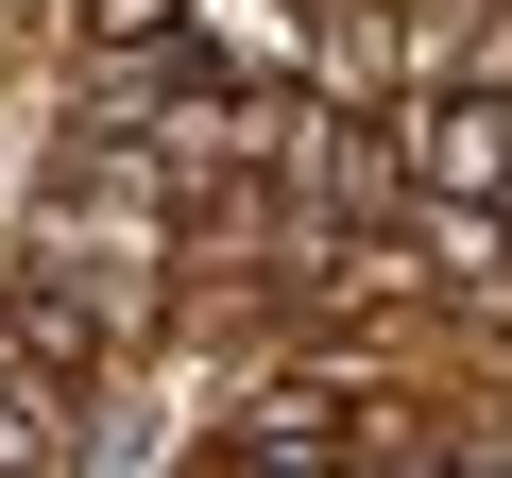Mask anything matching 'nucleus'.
<instances>
[{
	"mask_svg": "<svg viewBox=\"0 0 512 478\" xmlns=\"http://www.w3.org/2000/svg\"><path fill=\"white\" fill-rule=\"evenodd\" d=\"M410 188L427 205H512V86H410Z\"/></svg>",
	"mask_w": 512,
	"mask_h": 478,
	"instance_id": "nucleus-1",
	"label": "nucleus"
},
{
	"mask_svg": "<svg viewBox=\"0 0 512 478\" xmlns=\"http://www.w3.org/2000/svg\"><path fill=\"white\" fill-rule=\"evenodd\" d=\"M222 461H239V478H359V410H342V376H274L256 410H222Z\"/></svg>",
	"mask_w": 512,
	"mask_h": 478,
	"instance_id": "nucleus-2",
	"label": "nucleus"
},
{
	"mask_svg": "<svg viewBox=\"0 0 512 478\" xmlns=\"http://www.w3.org/2000/svg\"><path fill=\"white\" fill-rule=\"evenodd\" d=\"M188 69L239 103H291L308 86V0H188Z\"/></svg>",
	"mask_w": 512,
	"mask_h": 478,
	"instance_id": "nucleus-3",
	"label": "nucleus"
},
{
	"mask_svg": "<svg viewBox=\"0 0 512 478\" xmlns=\"http://www.w3.org/2000/svg\"><path fill=\"white\" fill-rule=\"evenodd\" d=\"M0 359H18V376H52L69 410H103V325H86L52 274H0Z\"/></svg>",
	"mask_w": 512,
	"mask_h": 478,
	"instance_id": "nucleus-4",
	"label": "nucleus"
},
{
	"mask_svg": "<svg viewBox=\"0 0 512 478\" xmlns=\"http://www.w3.org/2000/svg\"><path fill=\"white\" fill-rule=\"evenodd\" d=\"M0 478H69V393L0 359Z\"/></svg>",
	"mask_w": 512,
	"mask_h": 478,
	"instance_id": "nucleus-5",
	"label": "nucleus"
}]
</instances>
